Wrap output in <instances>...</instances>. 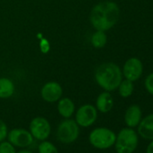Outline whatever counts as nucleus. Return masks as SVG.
Returning a JSON list of instances; mask_svg holds the SVG:
<instances>
[{
    "instance_id": "f257e3e1",
    "label": "nucleus",
    "mask_w": 153,
    "mask_h": 153,
    "mask_svg": "<svg viewBox=\"0 0 153 153\" xmlns=\"http://www.w3.org/2000/svg\"><path fill=\"white\" fill-rule=\"evenodd\" d=\"M120 13V8L115 2L102 1L92 8L90 23L96 30L106 32L117 24Z\"/></svg>"
},
{
    "instance_id": "f03ea898",
    "label": "nucleus",
    "mask_w": 153,
    "mask_h": 153,
    "mask_svg": "<svg viewBox=\"0 0 153 153\" xmlns=\"http://www.w3.org/2000/svg\"><path fill=\"white\" fill-rule=\"evenodd\" d=\"M123 76L122 69L114 62H105L99 65L95 71L96 82L105 91L108 92L118 88Z\"/></svg>"
},
{
    "instance_id": "7ed1b4c3",
    "label": "nucleus",
    "mask_w": 153,
    "mask_h": 153,
    "mask_svg": "<svg viewBox=\"0 0 153 153\" xmlns=\"http://www.w3.org/2000/svg\"><path fill=\"white\" fill-rule=\"evenodd\" d=\"M139 138L132 128H123L116 135L114 148L116 153H133L137 149Z\"/></svg>"
},
{
    "instance_id": "20e7f679",
    "label": "nucleus",
    "mask_w": 153,
    "mask_h": 153,
    "mask_svg": "<svg viewBox=\"0 0 153 153\" xmlns=\"http://www.w3.org/2000/svg\"><path fill=\"white\" fill-rule=\"evenodd\" d=\"M116 134L114 131L105 128L98 127L92 130L88 136L90 144L98 149H107L114 145Z\"/></svg>"
},
{
    "instance_id": "39448f33",
    "label": "nucleus",
    "mask_w": 153,
    "mask_h": 153,
    "mask_svg": "<svg viewBox=\"0 0 153 153\" xmlns=\"http://www.w3.org/2000/svg\"><path fill=\"white\" fill-rule=\"evenodd\" d=\"M79 126L75 120L67 118L59 123L57 127L56 136L59 141L63 144H70L78 140L79 136Z\"/></svg>"
},
{
    "instance_id": "423d86ee",
    "label": "nucleus",
    "mask_w": 153,
    "mask_h": 153,
    "mask_svg": "<svg viewBox=\"0 0 153 153\" xmlns=\"http://www.w3.org/2000/svg\"><path fill=\"white\" fill-rule=\"evenodd\" d=\"M97 119V109L96 106L86 104L81 105L76 112L75 121L79 127L88 128L93 125Z\"/></svg>"
},
{
    "instance_id": "0eeeda50",
    "label": "nucleus",
    "mask_w": 153,
    "mask_h": 153,
    "mask_svg": "<svg viewBox=\"0 0 153 153\" xmlns=\"http://www.w3.org/2000/svg\"><path fill=\"white\" fill-rule=\"evenodd\" d=\"M29 131L34 139L42 141L49 138L51 131V127L50 122L46 118L37 116L31 121Z\"/></svg>"
},
{
    "instance_id": "6e6552de",
    "label": "nucleus",
    "mask_w": 153,
    "mask_h": 153,
    "mask_svg": "<svg viewBox=\"0 0 153 153\" xmlns=\"http://www.w3.org/2000/svg\"><path fill=\"white\" fill-rule=\"evenodd\" d=\"M122 72L126 79L135 82L140 79L143 73V64L141 60L136 57L130 58L124 62Z\"/></svg>"
},
{
    "instance_id": "1a4fd4ad",
    "label": "nucleus",
    "mask_w": 153,
    "mask_h": 153,
    "mask_svg": "<svg viewBox=\"0 0 153 153\" xmlns=\"http://www.w3.org/2000/svg\"><path fill=\"white\" fill-rule=\"evenodd\" d=\"M7 140L11 142L15 147L27 148L33 144L34 138L31 134L30 131L22 128L12 129L7 133Z\"/></svg>"
},
{
    "instance_id": "9d476101",
    "label": "nucleus",
    "mask_w": 153,
    "mask_h": 153,
    "mask_svg": "<svg viewBox=\"0 0 153 153\" xmlns=\"http://www.w3.org/2000/svg\"><path fill=\"white\" fill-rule=\"evenodd\" d=\"M62 88L56 81H50L43 85L41 89V97L47 103L58 102L62 97Z\"/></svg>"
},
{
    "instance_id": "9b49d317",
    "label": "nucleus",
    "mask_w": 153,
    "mask_h": 153,
    "mask_svg": "<svg viewBox=\"0 0 153 153\" xmlns=\"http://www.w3.org/2000/svg\"><path fill=\"white\" fill-rule=\"evenodd\" d=\"M142 112L138 105H130L124 114V123L130 128L137 127L142 119Z\"/></svg>"
},
{
    "instance_id": "f8f14e48",
    "label": "nucleus",
    "mask_w": 153,
    "mask_h": 153,
    "mask_svg": "<svg viewBox=\"0 0 153 153\" xmlns=\"http://www.w3.org/2000/svg\"><path fill=\"white\" fill-rule=\"evenodd\" d=\"M138 127V134L145 140H153V114L140 120Z\"/></svg>"
},
{
    "instance_id": "ddd939ff",
    "label": "nucleus",
    "mask_w": 153,
    "mask_h": 153,
    "mask_svg": "<svg viewBox=\"0 0 153 153\" xmlns=\"http://www.w3.org/2000/svg\"><path fill=\"white\" fill-rule=\"evenodd\" d=\"M113 106H114V99L110 92L108 91L102 92L97 97L96 101V108L100 113L106 114L112 110Z\"/></svg>"
},
{
    "instance_id": "4468645a",
    "label": "nucleus",
    "mask_w": 153,
    "mask_h": 153,
    "mask_svg": "<svg viewBox=\"0 0 153 153\" xmlns=\"http://www.w3.org/2000/svg\"><path fill=\"white\" fill-rule=\"evenodd\" d=\"M57 109L59 115L62 116L64 119L71 118V116L75 113V104L70 98L63 97L58 101Z\"/></svg>"
},
{
    "instance_id": "2eb2a0df",
    "label": "nucleus",
    "mask_w": 153,
    "mask_h": 153,
    "mask_svg": "<svg viewBox=\"0 0 153 153\" xmlns=\"http://www.w3.org/2000/svg\"><path fill=\"white\" fill-rule=\"evenodd\" d=\"M16 91L14 82L8 78H0V98L7 99L11 97Z\"/></svg>"
},
{
    "instance_id": "dca6fc26",
    "label": "nucleus",
    "mask_w": 153,
    "mask_h": 153,
    "mask_svg": "<svg viewBox=\"0 0 153 153\" xmlns=\"http://www.w3.org/2000/svg\"><path fill=\"white\" fill-rule=\"evenodd\" d=\"M107 42V36L105 32L97 30L91 37V44L96 49H101L105 46Z\"/></svg>"
},
{
    "instance_id": "f3484780",
    "label": "nucleus",
    "mask_w": 153,
    "mask_h": 153,
    "mask_svg": "<svg viewBox=\"0 0 153 153\" xmlns=\"http://www.w3.org/2000/svg\"><path fill=\"white\" fill-rule=\"evenodd\" d=\"M118 92L119 95L123 97V98H127L129 97H131L134 91V85L133 82L128 79H123L118 87Z\"/></svg>"
},
{
    "instance_id": "a211bd4d",
    "label": "nucleus",
    "mask_w": 153,
    "mask_h": 153,
    "mask_svg": "<svg viewBox=\"0 0 153 153\" xmlns=\"http://www.w3.org/2000/svg\"><path fill=\"white\" fill-rule=\"evenodd\" d=\"M38 153H59V149L53 143L45 140L39 144Z\"/></svg>"
},
{
    "instance_id": "6ab92c4d",
    "label": "nucleus",
    "mask_w": 153,
    "mask_h": 153,
    "mask_svg": "<svg viewBox=\"0 0 153 153\" xmlns=\"http://www.w3.org/2000/svg\"><path fill=\"white\" fill-rule=\"evenodd\" d=\"M0 153H16V147L8 140L0 142Z\"/></svg>"
},
{
    "instance_id": "aec40b11",
    "label": "nucleus",
    "mask_w": 153,
    "mask_h": 153,
    "mask_svg": "<svg viewBox=\"0 0 153 153\" xmlns=\"http://www.w3.org/2000/svg\"><path fill=\"white\" fill-rule=\"evenodd\" d=\"M144 87L147 92L153 96V72L146 76L144 81Z\"/></svg>"
},
{
    "instance_id": "412c9836",
    "label": "nucleus",
    "mask_w": 153,
    "mask_h": 153,
    "mask_svg": "<svg viewBox=\"0 0 153 153\" xmlns=\"http://www.w3.org/2000/svg\"><path fill=\"white\" fill-rule=\"evenodd\" d=\"M7 133H8V129L7 123L3 120L0 119V142L7 139Z\"/></svg>"
},
{
    "instance_id": "4be33fe9",
    "label": "nucleus",
    "mask_w": 153,
    "mask_h": 153,
    "mask_svg": "<svg viewBox=\"0 0 153 153\" xmlns=\"http://www.w3.org/2000/svg\"><path fill=\"white\" fill-rule=\"evenodd\" d=\"M41 50L43 53H47L48 51L50 50V44L47 40L43 39L41 42Z\"/></svg>"
},
{
    "instance_id": "5701e85b",
    "label": "nucleus",
    "mask_w": 153,
    "mask_h": 153,
    "mask_svg": "<svg viewBox=\"0 0 153 153\" xmlns=\"http://www.w3.org/2000/svg\"><path fill=\"white\" fill-rule=\"evenodd\" d=\"M146 153H153V140L148 145L147 149H146Z\"/></svg>"
},
{
    "instance_id": "b1692460",
    "label": "nucleus",
    "mask_w": 153,
    "mask_h": 153,
    "mask_svg": "<svg viewBox=\"0 0 153 153\" xmlns=\"http://www.w3.org/2000/svg\"><path fill=\"white\" fill-rule=\"evenodd\" d=\"M16 153H33V152L30 151V150H27V149H21V150H19Z\"/></svg>"
}]
</instances>
